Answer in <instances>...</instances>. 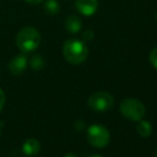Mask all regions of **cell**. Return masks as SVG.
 <instances>
[{
	"instance_id": "6da1fadb",
	"label": "cell",
	"mask_w": 157,
	"mask_h": 157,
	"mask_svg": "<svg viewBox=\"0 0 157 157\" xmlns=\"http://www.w3.org/2000/svg\"><path fill=\"white\" fill-rule=\"evenodd\" d=\"M63 56L68 63L78 65L83 63L88 58L89 49L85 42L77 39H71L63 44Z\"/></svg>"
},
{
	"instance_id": "7a4b0ae2",
	"label": "cell",
	"mask_w": 157,
	"mask_h": 157,
	"mask_svg": "<svg viewBox=\"0 0 157 157\" xmlns=\"http://www.w3.org/2000/svg\"><path fill=\"white\" fill-rule=\"evenodd\" d=\"M42 37L35 28L27 26L21 28L16 35V46L23 54H30L39 48Z\"/></svg>"
},
{
	"instance_id": "3957f363",
	"label": "cell",
	"mask_w": 157,
	"mask_h": 157,
	"mask_svg": "<svg viewBox=\"0 0 157 157\" xmlns=\"http://www.w3.org/2000/svg\"><path fill=\"white\" fill-rule=\"evenodd\" d=\"M120 111L127 120L138 122L144 117L145 107L137 98H125L120 105Z\"/></svg>"
},
{
	"instance_id": "277c9868",
	"label": "cell",
	"mask_w": 157,
	"mask_h": 157,
	"mask_svg": "<svg viewBox=\"0 0 157 157\" xmlns=\"http://www.w3.org/2000/svg\"><path fill=\"white\" fill-rule=\"evenodd\" d=\"M87 139L95 147H105L110 142V132L107 127L101 124H93L88 128Z\"/></svg>"
},
{
	"instance_id": "5b68a950",
	"label": "cell",
	"mask_w": 157,
	"mask_h": 157,
	"mask_svg": "<svg viewBox=\"0 0 157 157\" xmlns=\"http://www.w3.org/2000/svg\"><path fill=\"white\" fill-rule=\"evenodd\" d=\"M113 103L114 101L112 95L104 91L92 94L88 101V105H89L90 109L96 112H104L110 110L113 106Z\"/></svg>"
},
{
	"instance_id": "8992f818",
	"label": "cell",
	"mask_w": 157,
	"mask_h": 157,
	"mask_svg": "<svg viewBox=\"0 0 157 157\" xmlns=\"http://www.w3.org/2000/svg\"><path fill=\"white\" fill-rule=\"evenodd\" d=\"M27 65H28L27 57H26L25 55H18V56L14 57V58L9 62L8 68L12 75L18 76V75L23 74V73L25 72Z\"/></svg>"
},
{
	"instance_id": "52a82bcc",
	"label": "cell",
	"mask_w": 157,
	"mask_h": 157,
	"mask_svg": "<svg viewBox=\"0 0 157 157\" xmlns=\"http://www.w3.org/2000/svg\"><path fill=\"white\" fill-rule=\"evenodd\" d=\"M75 6L80 14L85 16H91L97 11L98 0H76Z\"/></svg>"
},
{
	"instance_id": "ba28073f",
	"label": "cell",
	"mask_w": 157,
	"mask_h": 157,
	"mask_svg": "<svg viewBox=\"0 0 157 157\" xmlns=\"http://www.w3.org/2000/svg\"><path fill=\"white\" fill-rule=\"evenodd\" d=\"M64 27L70 33H78L81 30L82 27V21L79 18L78 16H75V15H70V16L66 17L65 21H64Z\"/></svg>"
},
{
	"instance_id": "9c48e42d",
	"label": "cell",
	"mask_w": 157,
	"mask_h": 157,
	"mask_svg": "<svg viewBox=\"0 0 157 157\" xmlns=\"http://www.w3.org/2000/svg\"><path fill=\"white\" fill-rule=\"evenodd\" d=\"M21 150H23V153L26 154V155L34 156V155H36V154H39L40 150H41V144H40V142L36 139L30 138V139H27V140L24 142Z\"/></svg>"
},
{
	"instance_id": "30bf717a",
	"label": "cell",
	"mask_w": 157,
	"mask_h": 157,
	"mask_svg": "<svg viewBox=\"0 0 157 157\" xmlns=\"http://www.w3.org/2000/svg\"><path fill=\"white\" fill-rule=\"evenodd\" d=\"M137 132L143 138H147L152 135V132H153V127H152V124L149 122V121H144V120H140L138 121V124L136 126Z\"/></svg>"
},
{
	"instance_id": "8fae6325",
	"label": "cell",
	"mask_w": 157,
	"mask_h": 157,
	"mask_svg": "<svg viewBox=\"0 0 157 157\" xmlns=\"http://www.w3.org/2000/svg\"><path fill=\"white\" fill-rule=\"evenodd\" d=\"M44 10L49 15H56L60 11V4L57 0H46L44 2Z\"/></svg>"
},
{
	"instance_id": "7c38bea8",
	"label": "cell",
	"mask_w": 157,
	"mask_h": 157,
	"mask_svg": "<svg viewBox=\"0 0 157 157\" xmlns=\"http://www.w3.org/2000/svg\"><path fill=\"white\" fill-rule=\"evenodd\" d=\"M30 66L34 71H41L45 66V60L40 55H35V56H33L31 58V60H30Z\"/></svg>"
},
{
	"instance_id": "4fadbf2b",
	"label": "cell",
	"mask_w": 157,
	"mask_h": 157,
	"mask_svg": "<svg viewBox=\"0 0 157 157\" xmlns=\"http://www.w3.org/2000/svg\"><path fill=\"white\" fill-rule=\"evenodd\" d=\"M149 60H150V62H151L152 65H153L154 67L157 70V47H155L151 52H150Z\"/></svg>"
},
{
	"instance_id": "5bb4252c",
	"label": "cell",
	"mask_w": 157,
	"mask_h": 157,
	"mask_svg": "<svg viewBox=\"0 0 157 157\" xmlns=\"http://www.w3.org/2000/svg\"><path fill=\"white\" fill-rule=\"evenodd\" d=\"M82 37H83V40H85V41L90 42L91 40H93V37H94V32L92 31V30H90V29L86 30V31L83 32Z\"/></svg>"
},
{
	"instance_id": "9a60e30c",
	"label": "cell",
	"mask_w": 157,
	"mask_h": 157,
	"mask_svg": "<svg viewBox=\"0 0 157 157\" xmlns=\"http://www.w3.org/2000/svg\"><path fill=\"white\" fill-rule=\"evenodd\" d=\"M4 104H6V94H4L3 90L0 88V111L3 108Z\"/></svg>"
},
{
	"instance_id": "2e32d148",
	"label": "cell",
	"mask_w": 157,
	"mask_h": 157,
	"mask_svg": "<svg viewBox=\"0 0 157 157\" xmlns=\"http://www.w3.org/2000/svg\"><path fill=\"white\" fill-rule=\"evenodd\" d=\"M25 1L30 4H40V3H42L44 0H25Z\"/></svg>"
},
{
	"instance_id": "e0dca14e",
	"label": "cell",
	"mask_w": 157,
	"mask_h": 157,
	"mask_svg": "<svg viewBox=\"0 0 157 157\" xmlns=\"http://www.w3.org/2000/svg\"><path fill=\"white\" fill-rule=\"evenodd\" d=\"M64 157H78L76 155V154H73V153H68V154H66Z\"/></svg>"
},
{
	"instance_id": "ac0fdd59",
	"label": "cell",
	"mask_w": 157,
	"mask_h": 157,
	"mask_svg": "<svg viewBox=\"0 0 157 157\" xmlns=\"http://www.w3.org/2000/svg\"><path fill=\"white\" fill-rule=\"evenodd\" d=\"M90 157H103V156H101V155H92V156H90Z\"/></svg>"
},
{
	"instance_id": "d6986e66",
	"label": "cell",
	"mask_w": 157,
	"mask_h": 157,
	"mask_svg": "<svg viewBox=\"0 0 157 157\" xmlns=\"http://www.w3.org/2000/svg\"><path fill=\"white\" fill-rule=\"evenodd\" d=\"M155 157H157V150H156V153H155Z\"/></svg>"
},
{
	"instance_id": "ffe728a7",
	"label": "cell",
	"mask_w": 157,
	"mask_h": 157,
	"mask_svg": "<svg viewBox=\"0 0 157 157\" xmlns=\"http://www.w3.org/2000/svg\"><path fill=\"white\" fill-rule=\"evenodd\" d=\"M156 19H157V13H156Z\"/></svg>"
},
{
	"instance_id": "44dd1931",
	"label": "cell",
	"mask_w": 157,
	"mask_h": 157,
	"mask_svg": "<svg viewBox=\"0 0 157 157\" xmlns=\"http://www.w3.org/2000/svg\"><path fill=\"white\" fill-rule=\"evenodd\" d=\"M0 135H1V130H0Z\"/></svg>"
}]
</instances>
